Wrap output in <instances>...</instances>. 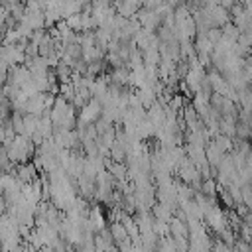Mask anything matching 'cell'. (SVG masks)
Returning <instances> with one entry per match:
<instances>
[{"label":"cell","mask_w":252,"mask_h":252,"mask_svg":"<svg viewBox=\"0 0 252 252\" xmlns=\"http://www.w3.org/2000/svg\"><path fill=\"white\" fill-rule=\"evenodd\" d=\"M63 20H65V24H67L73 32H81V12H75V14L67 16V18H63Z\"/></svg>","instance_id":"obj_6"},{"label":"cell","mask_w":252,"mask_h":252,"mask_svg":"<svg viewBox=\"0 0 252 252\" xmlns=\"http://www.w3.org/2000/svg\"><path fill=\"white\" fill-rule=\"evenodd\" d=\"M20 22H24L26 26H30L32 30L45 28V22H43V10H37V12H26L24 18H22Z\"/></svg>","instance_id":"obj_3"},{"label":"cell","mask_w":252,"mask_h":252,"mask_svg":"<svg viewBox=\"0 0 252 252\" xmlns=\"http://www.w3.org/2000/svg\"><path fill=\"white\" fill-rule=\"evenodd\" d=\"M220 32H222L224 37H228V39H232V41H236V37H238V33H240V30H238L230 20L220 26Z\"/></svg>","instance_id":"obj_5"},{"label":"cell","mask_w":252,"mask_h":252,"mask_svg":"<svg viewBox=\"0 0 252 252\" xmlns=\"http://www.w3.org/2000/svg\"><path fill=\"white\" fill-rule=\"evenodd\" d=\"M199 191H201L203 195H211V197H217V181H215L213 177H209V179H203V181H201V187H199Z\"/></svg>","instance_id":"obj_4"},{"label":"cell","mask_w":252,"mask_h":252,"mask_svg":"<svg viewBox=\"0 0 252 252\" xmlns=\"http://www.w3.org/2000/svg\"><path fill=\"white\" fill-rule=\"evenodd\" d=\"M6 14H8V10H6V8H0V26H4V20H6Z\"/></svg>","instance_id":"obj_8"},{"label":"cell","mask_w":252,"mask_h":252,"mask_svg":"<svg viewBox=\"0 0 252 252\" xmlns=\"http://www.w3.org/2000/svg\"><path fill=\"white\" fill-rule=\"evenodd\" d=\"M4 148H6V152H8L10 161H14V163L28 161V159L33 156V152H35L33 142H32L28 136H24V134H16Z\"/></svg>","instance_id":"obj_1"},{"label":"cell","mask_w":252,"mask_h":252,"mask_svg":"<svg viewBox=\"0 0 252 252\" xmlns=\"http://www.w3.org/2000/svg\"><path fill=\"white\" fill-rule=\"evenodd\" d=\"M100 108H102V104L96 100V98H89L81 108H79V120L81 122H85V124H91V122H94L98 116H100Z\"/></svg>","instance_id":"obj_2"},{"label":"cell","mask_w":252,"mask_h":252,"mask_svg":"<svg viewBox=\"0 0 252 252\" xmlns=\"http://www.w3.org/2000/svg\"><path fill=\"white\" fill-rule=\"evenodd\" d=\"M6 213V199L0 195V215H4Z\"/></svg>","instance_id":"obj_7"}]
</instances>
